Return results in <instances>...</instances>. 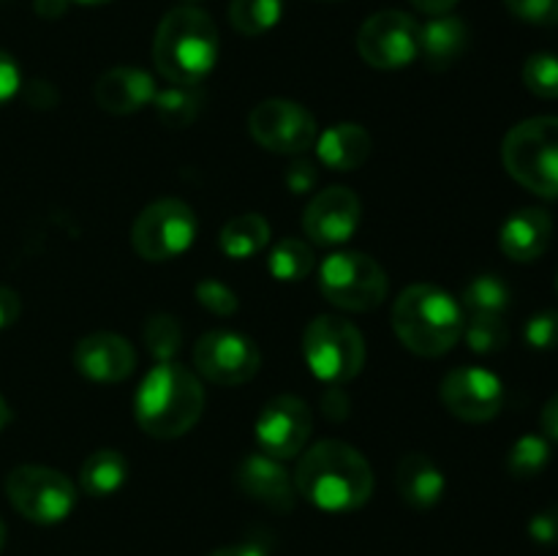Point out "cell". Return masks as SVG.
<instances>
[{
  "instance_id": "4fadbf2b",
  "label": "cell",
  "mask_w": 558,
  "mask_h": 556,
  "mask_svg": "<svg viewBox=\"0 0 558 556\" xmlns=\"http://www.w3.org/2000/svg\"><path fill=\"white\" fill-rule=\"evenodd\" d=\"M311 428H314V414L303 398L276 396L262 407L254 434L262 452L278 458V461H289L305 450Z\"/></svg>"
},
{
  "instance_id": "b9f144b4",
  "label": "cell",
  "mask_w": 558,
  "mask_h": 556,
  "mask_svg": "<svg viewBox=\"0 0 558 556\" xmlns=\"http://www.w3.org/2000/svg\"><path fill=\"white\" fill-rule=\"evenodd\" d=\"M207 556H267V551L259 543H240V545H227V548H218Z\"/></svg>"
},
{
  "instance_id": "d6a6232c",
  "label": "cell",
  "mask_w": 558,
  "mask_h": 556,
  "mask_svg": "<svg viewBox=\"0 0 558 556\" xmlns=\"http://www.w3.org/2000/svg\"><path fill=\"white\" fill-rule=\"evenodd\" d=\"M196 300H199L202 309L216 316H232L240 305L238 294L218 278H205V281L196 283Z\"/></svg>"
},
{
  "instance_id": "277c9868",
  "label": "cell",
  "mask_w": 558,
  "mask_h": 556,
  "mask_svg": "<svg viewBox=\"0 0 558 556\" xmlns=\"http://www.w3.org/2000/svg\"><path fill=\"white\" fill-rule=\"evenodd\" d=\"M463 309L436 283H412L392 305V330L409 352L441 358L463 336Z\"/></svg>"
},
{
  "instance_id": "44dd1931",
  "label": "cell",
  "mask_w": 558,
  "mask_h": 556,
  "mask_svg": "<svg viewBox=\"0 0 558 556\" xmlns=\"http://www.w3.org/2000/svg\"><path fill=\"white\" fill-rule=\"evenodd\" d=\"M316 158L332 172H354L371 158V134L360 123H336L316 134Z\"/></svg>"
},
{
  "instance_id": "5bb4252c",
  "label": "cell",
  "mask_w": 558,
  "mask_h": 556,
  "mask_svg": "<svg viewBox=\"0 0 558 556\" xmlns=\"http://www.w3.org/2000/svg\"><path fill=\"white\" fill-rule=\"evenodd\" d=\"M441 403L463 423H488L505 407V385L496 374L474 365L450 371L439 387Z\"/></svg>"
},
{
  "instance_id": "ba28073f",
  "label": "cell",
  "mask_w": 558,
  "mask_h": 556,
  "mask_svg": "<svg viewBox=\"0 0 558 556\" xmlns=\"http://www.w3.org/2000/svg\"><path fill=\"white\" fill-rule=\"evenodd\" d=\"M5 496L11 507L33 523H60L76 507V485L58 469L36 463L11 469L5 478Z\"/></svg>"
},
{
  "instance_id": "3957f363",
  "label": "cell",
  "mask_w": 558,
  "mask_h": 556,
  "mask_svg": "<svg viewBox=\"0 0 558 556\" xmlns=\"http://www.w3.org/2000/svg\"><path fill=\"white\" fill-rule=\"evenodd\" d=\"M158 74L172 85H199L218 60L216 22L194 5H180L163 14L153 38Z\"/></svg>"
},
{
  "instance_id": "8992f818",
  "label": "cell",
  "mask_w": 558,
  "mask_h": 556,
  "mask_svg": "<svg viewBox=\"0 0 558 556\" xmlns=\"http://www.w3.org/2000/svg\"><path fill=\"white\" fill-rule=\"evenodd\" d=\"M303 358L316 379L338 387L354 379L365 365V338L352 322L322 314L303 333Z\"/></svg>"
},
{
  "instance_id": "6da1fadb",
  "label": "cell",
  "mask_w": 558,
  "mask_h": 556,
  "mask_svg": "<svg viewBox=\"0 0 558 556\" xmlns=\"http://www.w3.org/2000/svg\"><path fill=\"white\" fill-rule=\"evenodd\" d=\"M294 488L319 510L349 512L363 507L374 494V469L357 447L325 439L300 456Z\"/></svg>"
},
{
  "instance_id": "d6986e66",
  "label": "cell",
  "mask_w": 558,
  "mask_h": 556,
  "mask_svg": "<svg viewBox=\"0 0 558 556\" xmlns=\"http://www.w3.org/2000/svg\"><path fill=\"white\" fill-rule=\"evenodd\" d=\"M554 238V218L543 207H521L512 213L499 232V245L512 262H534L548 251Z\"/></svg>"
},
{
  "instance_id": "7a4b0ae2",
  "label": "cell",
  "mask_w": 558,
  "mask_h": 556,
  "mask_svg": "<svg viewBox=\"0 0 558 556\" xmlns=\"http://www.w3.org/2000/svg\"><path fill=\"white\" fill-rule=\"evenodd\" d=\"M205 387L199 376L174 360L156 363L136 390L134 414L140 428L156 439H178L199 423Z\"/></svg>"
},
{
  "instance_id": "83f0119b",
  "label": "cell",
  "mask_w": 558,
  "mask_h": 556,
  "mask_svg": "<svg viewBox=\"0 0 558 556\" xmlns=\"http://www.w3.org/2000/svg\"><path fill=\"white\" fill-rule=\"evenodd\" d=\"M510 287L501 276L485 273V276L472 278L463 289V311L466 314H505L510 305Z\"/></svg>"
},
{
  "instance_id": "52a82bcc",
  "label": "cell",
  "mask_w": 558,
  "mask_h": 556,
  "mask_svg": "<svg viewBox=\"0 0 558 556\" xmlns=\"http://www.w3.org/2000/svg\"><path fill=\"white\" fill-rule=\"evenodd\" d=\"M319 289L336 309L363 314V311H374L385 303L390 283L374 256L343 251V254H330L322 262Z\"/></svg>"
},
{
  "instance_id": "9a60e30c",
  "label": "cell",
  "mask_w": 558,
  "mask_h": 556,
  "mask_svg": "<svg viewBox=\"0 0 558 556\" xmlns=\"http://www.w3.org/2000/svg\"><path fill=\"white\" fill-rule=\"evenodd\" d=\"M360 196L347 185H330L308 202L303 213V232L319 245L347 243L360 227Z\"/></svg>"
},
{
  "instance_id": "ab89813d",
  "label": "cell",
  "mask_w": 558,
  "mask_h": 556,
  "mask_svg": "<svg viewBox=\"0 0 558 556\" xmlns=\"http://www.w3.org/2000/svg\"><path fill=\"white\" fill-rule=\"evenodd\" d=\"M539 425H543V434L548 436V439L558 442V392L543 407V414H539Z\"/></svg>"
},
{
  "instance_id": "8fae6325",
  "label": "cell",
  "mask_w": 558,
  "mask_h": 556,
  "mask_svg": "<svg viewBox=\"0 0 558 556\" xmlns=\"http://www.w3.org/2000/svg\"><path fill=\"white\" fill-rule=\"evenodd\" d=\"M248 131L265 150L281 156H303L316 142V120L303 104L289 98H267L248 114Z\"/></svg>"
},
{
  "instance_id": "bcb514c9",
  "label": "cell",
  "mask_w": 558,
  "mask_h": 556,
  "mask_svg": "<svg viewBox=\"0 0 558 556\" xmlns=\"http://www.w3.org/2000/svg\"><path fill=\"white\" fill-rule=\"evenodd\" d=\"M3 545H5V523L3 518H0V551H3Z\"/></svg>"
},
{
  "instance_id": "1f68e13d",
  "label": "cell",
  "mask_w": 558,
  "mask_h": 556,
  "mask_svg": "<svg viewBox=\"0 0 558 556\" xmlns=\"http://www.w3.org/2000/svg\"><path fill=\"white\" fill-rule=\"evenodd\" d=\"M523 85L539 98H558V55L537 52L526 58Z\"/></svg>"
},
{
  "instance_id": "e0dca14e",
  "label": "cell",
  "mask_w": 558,
  "mask_h": 556,
  "mask_svg": "<svg viewBox=\"0 0 558 556\" xmlns=\"http://www.w3.org/2000/svg\"><path fill=\"white\" fill-rule=\"evenodd\" d=\"M234 485L248 499L270 507V510L289 512L294 507V480L283 469L278 458L267 452H251L234 469Z\"/></svg>"
},
{
  "instance_id": "9c48e42d",
  "label": "cell",
  "mask_w": 558,
  "mask_h": 556,
  "mask_svg": "<svg viewBox=\"0 0 558 556\" xmlns=\"http://www.w3.org/2000/svg\"><path fill=\"white\" fill-rule=\"evenodd\" d=\"M196 240V216L183 200H158L136 216L131 229L134 251L147 262H167L185 254Z\"/></svg>"
},
{
  "instance_id": "60d3db41",
  "label": "cell",
  "mask_w": 558,
  "mask_h": 556,
  "mask_svg": "<svg viewBox=\"0 0 558 556\" xmlns=\"http://www.w3.org/2000/svg\"><path fill=\"white\" fill-rule=\"evenodd\" d=\"M461 3V0H412V5L417 11L428 16H441V14H452V9Z\"/></svg>"
},
{
  "instance_id": "e575fe53",
  "label": "cell",
  "mask_w": 558,
  "mask_h": 556,
  "mask_svg": "<svg viewBox=\"0 0 558 556\" xmlns=\"http://www.w3.org/2000/svg\"><path fill=\"white\" fill-rule=\"evenodd\" d=\"M512 16L529 25H558V0H505Z\"/></svg>"
},
{
  "instance_id": "74e56055",
  "label": "cell",
  "mask_w": 558,
  "mask_h": 556,
  "mask_svg": "<svg viewBox=\"0 0 558 556\" xmlns=\"http://www.w3.org/2000/svg\"><path fill=\"white\" fill-rule=\"evenodd\" d=\"M20 87H22L20 65H16V60L11 58L9 52H3V49H0V107H3V104H9L11 98L20 93Z\"/></svg>"
},
{
  "instance_id": "7c38bea8",
  "label": "cell",
  "mask_w": 558,
  "mask_h": 556,
  "mask_svg": "<svg viewBox=\"0 0 558 556\" xmlns=\"http://www.w3.org/2000/svg\"><path fill=\"white\" fill-rule=\"evenodd\" d=\"M194 365L213 385L238 387L259 374L262 354L243 333L210 330L194 343Z\"/></svg>"
},
{
  "instance_id": "cb8c5ba5",
  "label": "cell",
  "mask_w": 558,
  "mask_h": 556,
  "mask_svg": "<svg viewBox=\"0 0 558 556\" xmlns=\"http://www.w3.org/2000/svg\"><path fill=\"white\" fill-rule=\"evenodd\" d=\"M270 243V223L259 213H243L223 223L218 245L229 259H251Z\"/></svg>"
},
{
  "instance_id": "30bf717a",
  "label": "cell",
  "mask_w": 558,
  "mask_h": 556,
  "mask_svg": "<svg viewBox=\"0 0 558 556\" xmlns=\"http://www.w3.org/2000/svg\"><path fill=\"white\" fill-rule=\"evenodd\" d=\"M357 52L374 69H403L420 55V25L407 11H376L360 25Z\"/></svg>"
},
{
  "instance_id": "4dcf8cb0",
  "label": "cell",
  "mask_w": 558,
  "mask_h": 556,
  "mask_svg": "<svg viewBox=\"0 0 558 556\" xmlns=\"http://www.w3.org/2000/svg\"><path fill=\"white\" fill-rule=\"evenodd\" d=\"M145 343L158 363H163V360H174V354L180 352V343H183L180 322L169 314L150 316L145 325Z\"/></svg>"
},
{
  "instance_id": "d590c367",
  "label": "cell",
  "mask_w": 558,
  "mask_h": 556,
  "mask_svg": "<svg viewBox=\"0 0 558 556\" xmlns=\"http://www.w3.org/2000/svg\"><path fill=\"white\" fill-rule=\"evenodd\" d=\"M316 183H319V169L308 158H294L287 167V185L292 194H308L316 189Z\"/></svg>"
},
{
  "instance_id": "ee69618b",
  "label": "cell",
  "mask_w": 558,
  "mask_h": 556,
  "mask_svg": "<svg viewBox=\"0 0 558 556\" xmlns=\"http://www.w3.org/2000/svg\"><path fill=\"white\" fill-rule=\"evenodd\" d=\"M9 418H11L9 403H5V401H3V396H0V431L5 428V423H9Z\"/></svg>"
},
{
  "instance_id": "f6af8a7d",
  "label": "cell",
  "mask_w": 558,
  "mask_h": 556,
  "mask_svg": "<svg viewBox=\"0 0 558 556\" xmlns=\"http://www.w3.org/2000/svg\"><path fill=\"white\" fill-rule=\"evenodd\" d=\"M71 3H82V5H104V3H112V0H71Z\"/></svg>"
},
{
  "instance_id": "7bdbcfd3",
  "label": "cell",
  "mask_w": 558,
  "mask_h": 556,
  "mask_svg": "<svg viewBox=\"0 0 558 556\" xmlns=\"http://www.w3.org/2000/svg\"><path fill=\"white\" fill-rule=\"evenodd\" d=\"M69 3L71 0H36V14L44 20H58L65 14Z\"/></svg>"
},
{
  "instance_id": "4316f807",
  "label": "cell",
  "mask_w": 558,
  "mask_h": 556,
  "mask_svg": "<svg viewBox=\"0 0 558 556\" xmlns=\"http://www.w3.org/2000/svg\"><path fill=\"white\" fill-rule=\"evenodd\" d=\"M283 0H232L229 22L243 36H262L281 22Z\"/></svg>"
},
{
  "instance_id": "f1b7e54d",
  "label": "cell",
  "mask_w": 558,
  "mask_h": 556,
  "mask_svg": "<svg viewBox=\"0 0 558 556\" xmlns=\"http://www.w3.org/2000/svg\"><path fill=\"white\" fill-rule=\"evenodd\" d=\"M463 338L477 354H496L510 341V327L499 314H466L463 316Z\"/></svg>"
},
{
  "instance_id": "8d00e7d4",
  "label": "cell",
  "mask_w": 558,
  "mask_h": 556,
  "mask_svg": "<svg viewBox=\"0 0 558 556\" xmlns=\"http://www.w3.org/2000/svg\"><path fill=\"white\" fill-rule=\"evenodd\" d=\"M529 534L534 543L539 545H554L558 543V507H545L537 516L529 521Z\"/></svg>"
},
{
  "instance_id": "d4e9b609",
  "label": "cell",
  "mask_w": 558,
  "mask_h": 556,
  "mask_svg": "<svg viewBox=\"0 0 558 556\" xmlns=\"http://www.w3.org/2000/svg\"><path fill=\"white\" fill-rule=\"evenodd\" d=\"M202 104H205V96L199 85H169L153 96V109L169 129H185L194 123L202 112Z\"/></svg>"
},
{
  "instance_id": "5b68a950",
  "label": "cell",
  "mask_w": 558,
  "mask_h": 556,
  "mask_svg": "<svg viewBox=\"0 0 558 556\" xmlns=\"http://www.w3.org/2000/svg\"><path fill=\"white\" fill-rule=\"evenodd\" d=\"M501 161L510 178L545 200H558V118L521 120L501 142Z\"/></svg>"
},
{
  "instance_id": "f35d334b",
  "label": "cell",
  "mask_w": 558,
  "mask_h": 556,
  "mask_svg": "<svg viewBox=\"0 0 558 556\" xmlns=\"http://www.w3.org/2000/svg\"><path fill=\"white\" fill-rule=\"evenodd\" d=\"M20 311H22L20 294L9 287H0V330L14 325V322L20 319Z\"/></svg>"
},
{
  "instance_id": "c3c4849f",
  "label": "cell",
  "mask_w": 558,
  "mask_h": 556,
  "mask_svg": "<svg viewBox=\"0 0 558 556\" xmlns=\"http://www.w3.org/2000/svg\"><path fill=\"white\" fill-rule=\"evenodd\" d=\"M556 292H558V273H556Z\"/></svg>"
},
{
  "instance_id": "f546056e",
  "label": "cell",
  "mask_w": 558,
  "mask_h": 556,
  "mask_svg": "<svg viewBox=\"0 0 558 556\" xmlns=\"http://www.w3.org/2000/svg\"><path fill=\"white\" fill-rule=\"evenodd\" d=\"M550 461V445L548 436L539 434H526L510 447V456H507V469H510L512 478H537Z\"/></svg>"
},
{
  "instance_id": "7402d4cb",
  "label": "cell",
  "mask_w": 558,
  "mask_h": 556,
  "mask_svg": "<svg viewBox=\"0 0 558 556\" xmlns=\"http://www.w3.org/2000/svg\"><path fill=\"white\" fill-rule=\"evenodd\" d=\"M469 47L466 22L452 14L430 16L420 25V58L434 71H447L461 60Z\"/></svg>"
},
{
  "instance_id": "7dc6e473",
  "label": "cell",
  "mask_w": 558,
  "mask_h": 556,
  "mask_svg": "<svg viewBox=\"0 0 558 556\" xmlns=\"http://www.w3.org/2000/svg\"><path fill=\"white\" fill-rule=\"evenodd\" d=\"M185 3H199V0H185Z\"/></svg>"
},
{
  "instance_id": "484cf974",
  "label": "cell",
  "mask_w": 558,
  "mask_h": 556,
  "mask_svg": "<svg viewBox=\"0 0 558 556\" xmlns=\"http://www.w3.org/2000/svg\"><path fill=\"white\" fill-rule=\"evenodd\" d=\"M314 265V249L300 238L278 240V245H272L270 256H267V270L276 281H303L311 276Z\"/></svg>"
},
{
  "instance_id": "ffe728a7",
  "label": "cell",
  "mask_w": 558,
  "mask_h": 556,
  "mask_svg": "<svg viewBox=\"0 0 558 556\" xmlns=\"http://www.w3.org/2000/svg\"><path fill=\"white\" fill-rule=\"evenodd\" d=\"M396 488L409 507H414V510H430L445 496L447 480L434 458H428L425 452H407L398 461Z\"/></svg>"
},
{
  "instance_id": "836d02e7",
  "label": "cell",
  "mask_w": 558,
  "mask_h": 556,
  "mask_svg": "<svg viewBox=\"0 0 558 556\" xmlns=\"http://www.w3.org/2000/svg\"><path fill=\"white\" fill-rule=\"evenodd\" d=\"M523 338L532 349L539 352H548V349L558 347V311L545 309L539 314H534L532 319L523 327Z\"/></svg>"
},
{
  "instance_id": "603a6c76",
  "label": "cell",
  "mask_w": 558,
  "mask_h": 556,
  "mask_svg": "<svg viewBox=\"0 0 558 556\" xmlns=\"http://www.w3.org/2000/svg\"><path fill=\"white\" fill-rule=\"evenodd\" d=\"M129 480V461L120 450L104 447V450L90 452L80 469V485L93 499L118 494Z\"/></svg>"
},
{
  "instance_id": "2e32d148",
  "label": "cell",
  "mask_w": 558,
  "mask_h": 556,
  "mask_svg": "<svg viewBox=\"0 0 558 556\" xmlns=\"http://www.w3.org/2000/svg\"><path fill=\"white\" fill-rule=\"evenodd\" d=\"M74 365L98 385H114L134 374L136 352L118 333H90L74 347Z\"/></svg>"
},
{
  "instance_id": "ac0fdd59",
  "label": "cell",
  "mask_w": 558,
  "mask_h": 556,
  "mask_svg": "<svg viewBox=\"0 0 558 556\" xmlns=\"http://www.w3.org/2000/svg\"><path fill=\"white\" fill-rule=\"evenodd\" d=\"M156 90V80L147 71L134 69V65H118V69H109L107 74L98 76L93 96L104 112L134 114L147 104H153Z\"/></svg>"
}]
</instances>
